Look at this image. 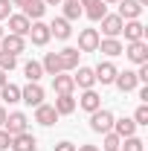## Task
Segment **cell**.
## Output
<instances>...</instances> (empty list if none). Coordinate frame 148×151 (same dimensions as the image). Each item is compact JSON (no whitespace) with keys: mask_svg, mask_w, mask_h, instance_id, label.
<instances>
[{"mask_svg":"<svg viewBox=\"0 0 148 151\" xmlns=\"http://www.w3.org/2000/svg\"><path fill=\"white\" fill-rule=\"evenodd\" d=\"M113 116L111 111H105V108H99V111H93L90 113V128L96 134H108V131H113Z\"/></svg>","mask_w":148,"mask_h":151,"instance_id":"cell-1","label":"cell"},{"mask_svg":"<svg viewBox=\"0 0 148 151\" xmlns=\"http://www.w3.org/2000/svg\"><path fill=\"white\" fill-rule=\"evenodd\" d=\"M26 125H29L26 113L15 111V113H9V116H6V125H3V131L9 134V137H18V134H23V131H26Z\"/></svg>","mask_w":148,"mask_h":151,"instance_id":"cell-2","label":"cell"},{"mask_svg":"<svg viewBox=\"0 0 148 151\" xmlns=\"http://www.w3.org/2000/svg\"><path fill=\"white\" fill-rule=\"evenodd\" d=\"M20 102H26V105H32V108L44 105V87H41L38 81H29V84L20 90Z\"/></svg>","mask_w":148,"mask_h":151,"instance_id":"cell-3","label":"cell"},{"mask_svg":"<svg viewBox=\"0 0 148 151\" xmlns=\"http://www.w3.org/2000/svg\"><path fill=\"white\" fill-rule=\"evenodd\" d=\"M99 32L96 29H81L78 32V52H96L99 50Z\"/></svg>","mask_w":148,"mask_h":151,"instance_id":"cell-4","label":"cell"},{"mask_svg":"<svg viewBox=\"0 0 148 151\" xmlns=\"http://www.w3.org/2000/svg\"><path fill=\"white\" fill-rule=\"evenodd\" d=\"M122 52H125L134 64H145L148 61V44L145 41H134V44H128V47H122Z\"/></svg>","mask_w":148,"mask_h":151,"instance_id":"cell-5","label":"cell"},{"mask_svg":"<svg viewBox=\"0 0 148 151\" xmlns=\"http://www.w3.org/2000/svg\"><path fill=\"white\" fill-rule=\"evenodd\" d=\"M0 50H3V52H9V55H18V52L26 50V41H23L20 35H12V32H9V35L0 38Z\"/></svg>","mask_w":148,"mask_h":151,"instance_id":"cell-6","label":"cell"},{"mask_svg":"<svg viewBox=\"0 0 148 151\" xmlns=\"http://www.w3.org/2000/svg\"><path fill=\"white\" fill-rule=\"evenodd\" d=\"M116 64L113 61H99V67L93 70V76H96V81H102V84H113V78H116Z\"/></svg>","mask_w":148,"mask_h":151,"instance_id":"cell-7","label":"cell"},{"mask_svg":"<svg viewBox=\"0 0 148 151\" xmlns=\"http://www.w3.org/2000/svg\"><path fill=\"white\" fill-rule=\"evenodd\" d=\"M29 38H32L35 47H44L52 35H50V26H47L44 20H32V26H29Z\"/></svg>","mask_w":148,"mask_h":151,"instance_id":"cell-8","label":"cell"},{"mask_svg":"<svg viewBox=\"0 0 148 151\" xmlns=\"http://www.w3.org/2000/svg\"><path fill=\"white\" fill-rule=\"evenodd\" d=\"M122 20H139L142 15V6L137 3V0H119V12H116Z\"/></svg>","mask_w":148,"mask_h":151,"instance_id":"cell-9","label":"cell"},{"mask_svg":"<svg viewBox=\"0 0 148 151\" xmlns=\"http://www.w3.org/2000/svg\"><path fill=\"white\" fill-rule=\"evenodd\" d=\"M113 84L122 90V93H131V90H137V73L134 70H122V73H116V78H113Z\"/></svg>","mask_w":148,"mask_h":151,"instance_id":"cell-10","label":"cell"},{"mask_svg":"<svg viewBox=\"0 0 148 151\" xmlns=\"http://www.w3.org/2000/svg\"><path fill=\"white\" fill-rule=\"evenodd\" d=\"M35 122H38V125H44V128L55 125V122H58L55 108H52V105H38V108H35Z\"/></svg>","mask_w":148,"mask_h":151,"instance_id":"cell-11","label":"cell"},{"mask_svg":"<svg viewBox=\"0 0 148 151\" xmlns=\"http://www.w3.org/2000/svg\"><path fill=\"white\" fill-rule=\"evenodd\" d=\"M9 32H12V35H29V26H32V20L26 18V15H9Z\"/></svg>","mask_w":148,"mask_h":151,"instance_id":"cell-12","label":"cell"},{"mask_svg":"<svg viewBox=\"0 0 148 151\" xmlns=\"http://www.w3.org/2000/svg\"><path fill=\"white\" fill-rule=\"evenodd\" d=\"M12 151H38V142H35V137L29 131H23L18 134V137H12V145H9Z\"/></svg>","mask_w":148,"mask_h":151,"instance_id":"cell-13","label":"cell"},{"mask_svg":"<svg viewBox=\"0 0 148 151\" xmlns=\"http://www.w3.org/2000/svg\"><path fill=\"white\" fill-rule=\"evenodd\" d=\"M122 32H125V41L134 44V41H142V38H145V26H142L139 20H125V23H122Z\"/></svg>","mask_w":148,"mask_h":151,"instance_id":"cell-14","label":"cell"},{"mask_svg":"<svg viewBox=\"0 0 148 151\" xmlns=\"http://www.w3.org/2000/svg\"><path fill=\"white\" fill-rule=\"evenodd\" d=\"M78 108H81V111H87V113H93V111H99V108H102V96L96 93V90H84V93H81V99H78Z\"/></svg>","mask_w":148,"mask_h":151,"instance_id":"cell-15","label":"cell"},{"mask_svg":"<svg viewBox=\"0 0 148 151\" xmlns=\"http://www.w3.org/2000/svg\"><path fill=\"white\" fill-rule=\"evenodd\" d=\"M122 23L125 20L119 18V15H105L102 18V32L108 38H116V35H122Z\"/></svg>","mask_w":148,"mask_h":151,"instance_id":"cell-16","label":"cell"},{"mask_svg":"<svg viewBox=\"0 0 148 151\" xmlns=\"http://www.w3.org/2000/svg\"><path fill=\"white\" fill-rule=\"evenodd\" d=\"M78 55H81V52H78L75 47H67V50H61V52H58L61 70H64V73H67V70H75V67H78Z\"/></svg>","mask_w":148,"mask_h":151,"instance_id":"cell-17","label":"cell"},{"mask_svg":"<svg viewBox=\"0 0 148 151\" xmlns=\"http://www.w3.org/2000/svg\"><path fill=\"white\" fill-rule=\"evenodd\" d=\"M73 81L81 87V90H90L93 84H96V76H93L90 67H75V76H73Z\"/></svg>","mask_w":148,"mask_h":151,"instance_id":"cell-18","label":"cell"},{"mask_svg":"<svg viewBox=\"0 0 148 151\" xmlns=\"http://www.w3.org/2000/svg\"><path fill=\"white\" fill-rule=\"evenodd\" d=\"M113 134H119L122 139H125V137H134V134H137V122H134V119H128V116L113 119Z\"/></svg>","mask_w":148,"mask_h":151,"instance_id":"cell-19","label":"cell"},{"mask_svg":"<svg viewBox=\"0 0 148 151\" xmlns=\"http://www.w3.org/2000/svg\"><path fill=\"white\" fill-rule=\"evenodd\" d=\"M47 26H50V35H55L58 41H67L70 32H73L70 29V20H64V18H55L52 23H47Z\"/></svg>","mask_w":148,"mask_h":151,"instance_id":"cell-20","label":"cell"},{"mask_svg":"<svg viewBox=\"0 0 148 151\" xmlns=\"http://www.w3.org/2000/svg\"><path fill=\"white\" fill-rule=\"evenodd\" d=\"M52 108H55L58 116H67V113H73V111H75V99H73V93H61V96L55 99V105H52Z\"/></svg>","mask_w":148,"mask_h":151,"instance_id":"cell-21","label":"cell"},{"mask_svg":"<svg viewBox=\"0 0 148 151\" xmlns=\"http://www.w3.org/2000/svg\"><path fill=\"white\" fill-rule=\"evenodd\" d=\"M73 87H75L73 76H64V73L52 76V90H55L58 96H61V93H73Z\"/></svg>","mask_w":148,"mask_h":151,"instance_id":"cell-22","label":"cell"},{"mask_svg":"<svg viewBox=\"0 0 148 151\" xmlns=\"http://www.w3.org/2000/svg\"><path fill=\"white\" fill-rule=\"evenodd\" d=\"M44 12H47V3H44V0H29V3L23 6V15L29 20H41Z\"/></svg>","mask_w":148,"mask_h":151,"instance_id":"cell-23","label":"cell"},{"mask_svg":"<svg viewBox=\"0 0 148 151\" xmlns=\"http://www.w3.org/2000/svg\"><path fill=\"white\" fill-rule=\"evenodd\" d=\"M41 67H44V73H47V76L64 73V70H61V61H58V52H47V55H44V61H41Z\"/></svg>","mask_w":148,"mask_h":151,"instance_id":"cell-24","label":"cell"},{"mask_svg":"<svg viewBox=\"0 0 148 151\" xmlns=\"http://www.w3.org/2000/svg\"><path fill=\"white\" fill-rule=\"evenodd\" d=\"M99 52H105L108 58H116L122 55V44L116 38H105V41H99Z\"/></svg>","mask_w":148,"mask_h":151,"instance_id":"cell-25","label":"cell"},{"mask_svg":"<svg viewBox=\"0 0 148 151\" xmlns=\"http://www.w3.org/2000/svg\"><path fill=\"white\" fill-rule=\"evenodd\" d=\"M0 99H3V102H9V105L20 102V87H18V84H9V81H6V84L0 87Z\"/></svg>","mask_w":148,"mask_h":151,"instance_id":"cell-26","label":"cell"},{"mask_svg":"<svg viewBox=\"0 0 148 151\" xmlns=\"http://www.w3.org/2000/svg\"><path fill=\"white\" fill-rule=\"evenodd\" d=\"M84 15H87L90 20H102L105 15H108V6H105L102 0H96V3H90V6L84 9Z\"/></svg>","mask_w":148,"mask_h":151,"instance_id":"cell-27","label":"cell"},{"mask_svg":"<svg viewBox=\"0 0 148 151\" xmlns=\"http://www.w3.org/2000/svg\"><path fill=\"white\" fill-rule=\"evenodd\" d=\"M84 9H81V3L78 0H64V20H78Z\"/></svg>","mask_w":148,"mask_h":151,"instance_id":"cell-28","label":"cell"},{"mask_svg":"<svg viewBox=\"0 0 148 151\" xmlns=\"http://www.w3.org/2000/svg\"><path fill=\"white\" fill-rule=\"evenodd\" d=\"M23 73L29 81H41V76H44V67H41V61H26L23 64Z\"/></svg>","mask_w":148,"mask_h":151,"instance_id":"cell-29","label":"cell"},{"mask_svg":"<svg viewBox=\"0 0 148 151\" xmlns=\"http://www.w3.org/2000/svg\"><path fill=\"white\" fill-rule=\"evenodd\" d=\"M119 148H122V151H145V142H142L139 137H125Z\"/></svg>","mask_w":148,"mask_h":151,"instance_id":"cell-30","label":"cell"},{"mask_svg":"<svg viewBox=\"0 0 148 151\" xmlns=\"http://www.w3.org/2000/svg\"><path fill=\"white\" fill-rule=\"evenodd\" d=\"M15 67H18V55H9V52L0 50V70H3V73H12Z\"/></svg>","mask_w":148,"mask_h":151,"instance_id":"cell-31","label":"cell"},{"mask_svg":"<svg viewBox=\"0 0 148 151\" xmlns=\"http://www.w3.org/2000/svg\"><path fill=\"white\" fill-rule=\"evenodd\" d=\"M119 145H122V137L119 134H113V131L105 134V145H102L105 151H119Z\"/></svg>","mask_w":148,"mask_h":151,"instance_id":"cell-32","label":"cell"},{"mask_svg":"<svg viewBox=\"0 0 148 151\" xmlns=\"http://www.w3.org/2000/svg\"><path fill=\"white\" fill-rule=\"evenodd\" d=\"M134 122H137V125H148V105H139V108H137Z\"/></svg>","mask_w":148,"mask_h":151,"instance_id":"cell-33","label":"cell"},{"mask_svg":"<svg viewBox=\"0 0 148 151\" xmlns=\"http://www.w3.org/2000/svg\"><path fill=\"white\" fill-rule=\"evenodd\" d=\"M9 15H12V3L9 0H0V20H6Z\"/></svg>","mask_w":148,"mask_h":151,"instance_id":"cell-34","label":"cell"},{"mask_svg":"<svg viewBox=\"0 0 148 151\" xmlns=\"http://www.w3.org/2000/svg\"><path fill=\"white\" fill-rule=\"evenodd\" d=\"M9 145H12V137L0 128V151H9Z\"/></svg>","mask_w":148,"mask_h":151,"instance_id":"cell-35","label":"cell"},{"mask_svg":"<svg viewBox=\"0 0 148 151\" xmlns=\"http://www.w3.org/2000/svg\"><path fill=\"white\" fill-rule=\"evenodd\" d=\"M55 151H75V145H73V142H67V139H64V142H58V145H55Z\"/></svg>","mask_w":148,"mask_h":151,"instance_id":"cell-36","label":"cell"},{"mask_svg":"<svg viewBox=\"0 0 148 151\" xmlns=\"http://www.w3.org/2000/svg\"><path fill=\"white\" fill-rule=\"evenodd\" d=\"M75 151H99L96 145H75Z\"/></svg>","mask_w":148,"mask_h":151,"instance_id":"cell-37","label":"cell"},{"mask_svg":"<svg viewBox=\"0 0 148 151\" xmlns=\"http://www.w3.org/2000/svg\"><path fill=\"white\" fill-rule=\"evenodd\" d=\"M6 116H9V113H6V111H3V108H0V128L6 125Z\"/></svg>","mask_w":148,"mask_h":151,"instance_id":"cell-38","label":"cell"},{"mask_svg":"<svg viewBox=\"0 0 148 151\" xmlns=\"http://www.w3.org/2000/svg\"><path fill=\"white\" fill-rule=\"evenodd\" d=\"M9 3H12V6H26L29 0H9Z\"/></svg>","mask_w":148,"mask_h":151,"instance_id":"cell-39","label":"cell"},{"mask_svg":"<svg viewBox=\"0 0 148 151\" xmlns=\"http://www.w3.org/2000/svg\"><path fill=\"white\" fill-rule=\"evenodd\" d=\"M78 3H81V9H87L90 3H96V0H78Z\"/></svg>","mask_w":148,"mask_h":151,"instance_id":"cell-40","label":"cell"},{"mask_svg":"<svg viewBox=\"0 0 148 151\" xmlns=\"http://www.w3.org/2000/svg\"><path fill=\"white\" fill-rule=\"evenodd\" d=\"M47 6H58V3H64V0H44Z\"/></svg>","mask_w":148,"mask_h":151,"instance_id":"cell-41","label":"cell"},{"mask_svg":"<svg viewBox=\"0 0 148 151\" xmlns=\"http://www.w3.org/2000/svg\"><path fill=\"white\" fill-rule=\"evenodd\" d=\"M3 84H6V73L0 70V87H3Z\"/></svg>","mask_w":148,"mask_h":151,"instance_id":"cell-42","label":"cell"},{"mask_svg":"<svg viewBox=\"0 0 148 151\" xmlns=\"http://www.w3.org/2000/svg\"><path fill=\"white\" fill-rule=\"evenodd\" d=\"M137 3H139V6H145V3H148V0H137Z\"/></svg>","mask_w":148,"mask_h":151,"instance_id":"cell-43","label":"cell"},{"mask_svg":"<svg viewBox=\"0 0 148 151\" xmlns=\"http://www.w3.org/2000/svg\"><path fill=\"white\" fill-rule=\"evenodd\" d=\"M102 3H119V0H102Z\"/></svg>","mask_w":148,"mask_h":151,"instance_id":"cell-44","label":"cell"},{"mask_svg":"<svg viewBox=\"0 0 148 151\" xmlns=\"http://www.w3.org/2000/svg\"><path fill=\"white\" fill-rule=\"evenodd\" d=\"M3 35H6V32H3V26H0V38H3Z\"/></svg>","mask_w":148,"mask_h":151,"instance_id":"cell-45","label":"cell"}]
</instances>
